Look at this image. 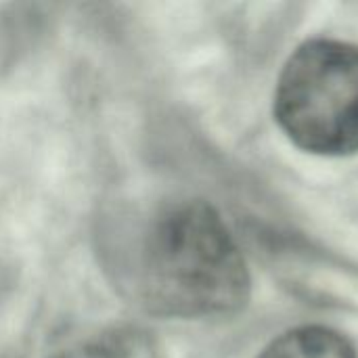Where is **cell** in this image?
Returning a JSON list of instances; mask_svg holds the SVG:
<instances>
[{"instance_id": "obj_2", "label": "cell", "mask_w": 358, "mask_h": 358, "mask_svg": "<svg viewBox=\"0 0 358 358\" xmlns=\"http://www.w3.org/2000/svg\"><path fill=\"white\" fill-rule=\"evenodd\" d=\"M275 117L308 153H357L358 46L325 38L302 44L281 71Z\"/></svg>"}, {"instance_id": "obj_3", "label": "cell", "mask_w": 358, "mask_h": 358, "mask_svg": "<svg viewBox=\"0 0 358 358\" xmlns=\"http://www.w3.org/2000/svg\"><path fill=\"white\" fill-rule=\"evenodd\" d=\"M48 358H164L149 331L134 325L92 327L63 340Z\"/></svg>"}, {"instance_id": "obj_4", "label": "cell", "mask_w": 358, "mask_h": 358, "mask_svg": "<svg viewBox=\"0 0 358 358\" xmlns=\"http://www.w3.org/2000/svg\"><path fill=\"white\" fill-rule=\"evenodd\" d=\"M258 358H357V352L334 329L298 327L277 338Z\"/></svg>"}, {"instance_id": "obj_1", "label": "cell", "mask_w": 358, "mask_h": 358, "mask_svg": "<svg viewBox=\"0 0 358 358\" xmlns=\"http://www.w3.org/2000/svg\"><path fill=\"white\" fill-rule=\"evenodd\" d=\"M134 266L141 302L164 317H222L237 313L250 296L243 254L206 201L162 210L143 233Z\"/></svg>"}]
</instances>
